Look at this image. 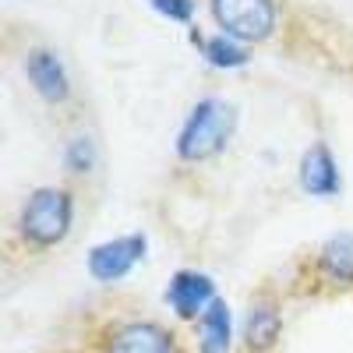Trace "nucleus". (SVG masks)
<instances>
[{"mask_svg":"<svg viewBox=\"0 0 353 353\" xmlns=\"http://www.w3.org/2000/svg\"><path fill=\"white\" fill-rule=\"evenodd\" d=\"M297 181H301V191L311 198H336L343 191V173L329 141H311L304 149L297 163Z\"/></svg>","mask_w":353,"mask_h":353,"instance_id":"obj_8","label":"nucleus"},{"mask_svg":"<svg viewBox=\"0 0 353 353\" xmlns=\"http://www.w3.org/2000/svg\"><path fill=\"white\" fill-rule=\"evenodd\" d=\"M74 226V194L64 184H43L25 194L14 216V233L25 248L50 251L71 237Z\"/></svg>","mask_w":353,"mask_h":353,"instance_id":"obj_1","label":"nucleus"},{"mask_svg":"<svg viewBox=\"0 0 353 353\" xmlns=\"http://www.w3.org/2000/svg\"><path fill=\"white\" fill-rule=\"evenodd\" d=\"M216 297V279L201 269H176L163 290V301L181 321H198Z\"/></svg>","mask_w":353,"mask_h":353,"instance_id":"obj_6","label":"nucleus"},{"mask_svg":"<svg viewBox=\"0 0 353 353\" xmlns=\"http://www.w3.org/2000/svg\"><path fill=\"white\" fill-rule=\"evenodd\" d=\"M25 78L32 85V92L50 103V106H64L71 99V74L61 61V53L50 46H32L25 53Z\"/></svg>","mask_w":353,"mask_h":353,"instance_id":"obj_7","label":"nucleus"},{"mask_svg":"<svg viewBox=\"0 0 353 353\" xmlns=\"http://www.w3.org/2000/svg\"><path fill=\"white\" fill-rule=\"evenodd\" d=\"M156 14H163L166 21H176V25H188L194 18V0H145Z\"/></svg>","mask_w":353,"mask_h":353,"instance_id":"obj_14","label":"nucleus"},{"mask_svg":"<svg viewBox=\"0 0 353 353\" xmlns=\"http://www.w3.org/2000/svg\"><path fill=\"white\" fill-rule=\"evenodd\" d=\"M96 163H99V152H96V141L88 134H74L64 145V166H68V173L85 176V173L96 170Z\"/></svg>","mask_w":353,"mask_h":353,"instance_id":"obj_13","label":"nucleus"},{"mask_svg":"<svg viewBox=\"0 0 353 353\" xmlns=\"http://www.w3.org/2000/svg\"><path fill=\"white\" fill-rule=\"evenodd\" d=\"M233 134H237V106L219 96H205L188 110L181 131H176L173 152L181 163H209L219 152H226Z\"/></svg>","mask_w":353,"mask_h":353,"instance_id":"obj_2","label":"nucleus"},{"mask_svg":"<svg viewBox=\"0 0 353 353\" xmlns=\"http://www.w3.org/2000/svg\"><path fill=\"white\" fill-rule=\"evenodd\" d=\"M103 353H181V343L176 336L159 325V321H117V325L106 329L103 336Z\"/></svg>","mask_w":353,"mask_h":353,"instance_id":"obj_5","label":"nucleus"},{"mask_svg":"<svg viewBox=\"0 0 353 353\" xmlns=\"http://www.w3.org/2000/svg\"><path fill=\"white\" fill-rule=\"evenodd\" d=\"M209 11L219 36H230L244 46L272 39L279 25L276 0H209Z\"/></svg>","mask_w":353,"mask_h":353,"instance_id":"obj_3","label":"nucleus"},{"mask_svg":"<svg viewBox=\"0 0 353 353\" xmlns=\"http://www.w3.org/2000/svg\"><path fill=\"white\" fill-rule=\"evenodd\" d=\"M314 276L332 290H353V233H332L314 251Z\"/></svg>","mask_w":353,"mask_h":353,"instance_id":"obj_9","label":"nucleus"},{"mask_svg":"<svg viewBox=\"0 0 353 353\" xmlns=\"http://www.w3.org/2000/svg\"><path fill=\"white\" fill-rule=\"evenodd\" d=\"M145 251H149V237L145 233H124V237H110L88 248L85 254V269L96 283L113 286L124 276L134 272V265L145 261Z\"/></svg>","mask_w":353,"mask_h":353,"instance_id":"obj_4","label":"nucleus"},{"mask_svg":"<svg viewBox=\"0 0 353 353\" xmlns=\"http://www.w3.org/2000/svg\"><path fill=\"white\" fill-rule=\"evenodd\" d=\"M198 353H230L233 350V311L223 297H216L198 321Z\"/></svg>","mask_w":353,"mask_h":353,"instance_id":"obj_11","label":"nucleus"},{"mask_svg":"<svg viewBox=\"0 0 353 353\" xmlns=\"http://www.w3.org/2000/svg\"><path fill=\"white\" fill-rule=\"evenodd\" d=\"M241 339L251 353H272L283 339V311L272 297H254L248 314H244V329Z\"/></svg>","mask_w":353,"mask_h":353,"instance_id":"obj_10","label":"nucleus"},{"mask_svg":"<svg viewBox=\"0 0 353 353\" xmlns=\"http://www.w3.org/2000/svg\"><path fill=\"white\" fill-rule=\"evenodd\" d=\"M191 43L201 50V57L216 71H237V68H248V61H251V50L244 43H237V39H230V36H209V39H205L194 28Z\"/></svg>","mask_w":353,"mask_h":353,"instance_id":"obj_12","label":"nucleus"}]
</instances>
